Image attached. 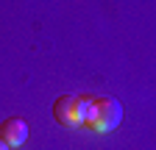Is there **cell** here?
Instances as JSON below:
<instances>
[{"instance_id": "1", "label": "cell", "mask_w": 156, "mask_h": 150, "mask_svg": "<svg viewBox=\"0 0 156 150\" xmlns=\"http://www.w3.org/2000/svg\"><path fill=\"white\" fill-rule=\"evenodd\" d=\"M89 108H92V97L87 95H62L53 103V117L64 128H78V125H87Z\"/></svg>"}, {"instance_id": "2", "label": "cell", "mask_w": 156, "mask_h": 150, "mask_svg": "<svg viewBox=\"0 0 156 150\" xmlns=\"http://www.w3.org/2000/svg\"><path fill=\"white\" fill-rule=\"evenodd\" d=\"M123 120V106L114 97H92V108L87 117V128L92 131H114Z\"/></svg>"}, {"instance_id": "3", "label": "cell", "mask_w": 156, "mask_h": 150, "mask_svg": "<svg viewBox=\"0 0 156 150\" xmlns=\"http://www.w3.org/2000/svg\"><path fill=\"white\" fill-rule=\"evenodd\" d=\"M28 139V122L23 117H9L0 122V142L6 147H20Z\"/></svg>"}, {"instance_id": "4", "label": "cell", "mask_w": 156, "mask_h": 150, "mask_svg": "<svg viewBox=\"0 0 156 150\" xmlns=\"http://www.w3.org/2000/svg\"><path fill=\"white\" fill-rule=\"evenodd\" d=\"M0 150H9V147H6V145H3V142H0Z\"/></svg>"}]
</instances>
